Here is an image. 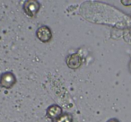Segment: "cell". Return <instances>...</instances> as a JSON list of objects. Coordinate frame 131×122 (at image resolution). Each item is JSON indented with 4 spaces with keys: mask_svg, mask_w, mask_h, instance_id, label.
I'll list each match as a JSON object with an SVG mask.
<instances>
[{
    "mask_svg": "<svg viewBox=\"0 0 131 122\" xmlns=\"http://www.w3.org/2000/svg\"><path fill=\"white\" fill-rule=\"evenodd\" d=\"M15 84V75L11 72L4 73L0 77V86L4 88H11Z\"/></svg>",
    "mask_w": 131,
    "mask_h": 122,
    "instance_id": "6da1fadb",
    "label": "cell"
},
{
    "mask_svg": "<svg viewBox=\"0 0 131 122\" xmlns=\"http://www.w3.org/2000/svg\"><path fill=\"white\" fill-rule=\"evenodd\" d=\"M40 4L37 1H27L24 6V10L30 16H33L40 9Z\"/></svg>",
    "mask_w": 131,
    "mask_h": 122,
    "instance_id": "3957f363",
    "label": "cell"
},
{
    "mask_svg": "<svg viewBox=\"0 0 131 122\" xmlns=\"http://www.w3.org/2000/svg\"><path fill=\"white\" fill-rule=\"evenodd\" d=\"M62 115V109L58 105H51L47 109V116L51 119H57Z\"/></svg>",
    "mask_w": 131,
    "mask_h": 122,
    "instance_id": "5b68a950",
    "label": "cell"
},
{
    "mask_svg": "<svg viewBox=\"0 0 131 122\" xmlns=\"http://www.w3.org/2000/svg\"><path fill=\"white\" fill-rule=\"evenodd\" d=\"M56 122H72V116L68 113L62 114L59 118H57Z\"/></svg>",
    "mask_w": 131,
    "mask_h": 122,
    "instance_id": "8992f818",
    "label": "cell"
},
{
    "mask_svg": "<svg viewBox=\"0 0 131 122\" xmlns=\"http://www.w3.org/2000/svg\"><path fill=\"white\" fill-rule=\"evenodd\" d=\"M67 63L68 66L72 69H77L82 64V59H81L80 56L78 54H73L70 55L67 58Z\"/></svg>",
    "mask_w": 131,
    "mask_h": 122,
    "instance_id": "277c9868",
    "label": "cell"
},
{
    "mask_svg": "<svg viewBox=\"0 0 131 122\" xmlns=\"http://www.w3.org/2000/svg\"><path fill=\"white\" fill-rule=\"evenodd\" d=\"M36 34L39 40L43 42L49 41L51 39V31L47 26H40V27L37 30Z\"/></svg>",
    "mask_w": 131,
    "mask_h": 122,
    "instance_id": "7a4b0ae2",
    "label": "cell"
},
{
    "mask_svg": "<svg viewBox=\"0 0 131 122\" xmlns=\"http://www.w3.org/2000/svg\"><path fill=\"white\" fill-rule=\"evenodd\" d=\"M121 3L125 6H131V0L130 1H121Z\"/></svg>",
    "mask_w": 131,
    "mask_h": 122,
    "instance_id": "52a82bcc",
    "label": "cell"
},
{
    "mask_svg": "<svg viewBox=\"0 0 131 122\" xmlns=\"http://www.w3.org/2000/svg\"><path fill=\"white\" fill-rule=\"evenodd\" d=\"M108 122H118L117 119H111V120H109Z\"/></svg>",
    "mask_w": 131,
    "mask_h": 122,
    "instance_id": "ba28073f",
    "label": "cell"
}]
</instances>
